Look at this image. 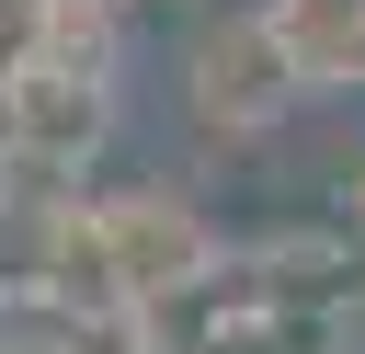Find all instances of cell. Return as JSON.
Wrapping results in <instances>:
<instances>
[{"label":"cell","instance_id":"cell-1","mask_svg":"<svg viewBox=\"0 0 365 354\" xmlns=\"http://www.w3.org/2000/svg\"><path fill=\"white\" fill-rule=\"evenodd\" d=\"M182 103H194L205 137H274V126L308 103V80H297V57H285V34H274L262 11H217V23H194Z\"/></svg>","mask_w":365,"mask_h":354},{"label":"cell","instance_id":"cell-2","mask_svg":"<svg viewBox=\"0 0 365 354\" xmlns=\"http://www.w3.org/2000/svg\"><path fill=\"white\" fill-rule=\"evenodd\" d=\"M148 354H297L308 331H285L262 297H251V274H240V251H205L171 297H148L137 320H125Z\"/></svg>","mask_w":365,"mask_h":354},{"label":"cell","instance_id":"cell-3","mask_svg":"<svg viewBox=\"0 0 365 354\" xmlns=\"http://www.w3.org/2000/svg\"><path fill=\"white\" fill-rule=\"evenodd\" d=\"M91 217V251H103V285H114V308L137 320L148 297H171L217 240H205V217L182 206V194H160V183H137V194H103V206H80Z\"/></svg>","mask_w":365,"mask_h":354},{"label":"cell","instance_id":"cell-4","mask_svg":"<svg viewBox=\"0 0 365 354\" xmlns=\"http://www.w3.org/2000/svg\"><path fill=\"white\" fill-rule=\"evenodd\" d=\"M240 274H251V297H262L285 331H331V320H354V308H365V251H354V240H331V228L262 240V251H240Z\"/></svg>","mask_w":365,"mask_h":354},{"label":"cell","instance_id":"cell-5","mask_svg":"<svg viewBox=\"0 0 365 354\" xmlns=\"http://www.w3.org/2000/svg\"><path fill=\"white\" fill-rule=\"evenodd\" d=\"M308 91H365V0H262Z\"/></svg>","mask_w":365,"mask_h":354},{"label":"cell","instance_id":"cell-6","mask_svg":"<svg viewBox=\"0 0 365 354\" xmlns=\"http://www.w3.org/2000/svg\"><path fill=\"white\" fill-rule=\"evenodd\" d=\"M34 34H46V0H0V80L34 57Z\"/></svg>","mask_w":365,"mask_h":354},{"label":"cell","instance_id":"cell-7","mask_svg":"<svg viewBox=\"0 0 365 354\" xmlns=\"http://www.w3.org/2000/svg\"><path fill=\"white\" fill-rule=\"evenodd\" d=\"M114 11H182V0H114Z\"/></svg>","mask_w":365,"mask_h":354},{"label":"cell","instance_id":"cell-8","mask_svg":"<svg viewBox=\"0 0 365 354\" xmlns=\"http://www.w3.org/2000/svg\"><path fill=\"white\" fill-rule=\"evenodd\" d=\"M354 251H365V194H354Z\"/></svg>","mask_w":365,"mask_h":354},{"label":"cell","instance_id":"cell-9","mask_svg":"<svg viewBox=\"0 0 365 354\" xmlns=\"http://www.w3.org/2000/svg\"><path fill=\"white\" fill-rule=\"evenodd\" d=\"M0 308H11V285H0Z\"/></svg>","mask_w":365,"mask_h":354}]
</instances>
